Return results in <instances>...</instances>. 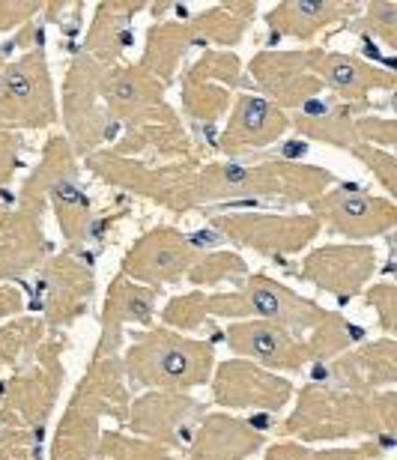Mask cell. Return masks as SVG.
<instances>
[{"mask_svg": "<svg viewBox=\"0 0 397 460\" xmlns=\"http://www.w3.org/2000/svg\"><path fill=\"white\" fill-rule=\"evenodd\" d=\"M397 428V392L383 389L374 394L329 389V385H304L296 410L284 421V430L299 443H322V439H394Z\"/></svg>", "mask_w": 397, "mask_h": 460, "instance_id": "6da1fadb", "label": "cell"}, {"mask_svg": "<svg viewBox=\"0 0 397 460\" xmlns=\"http://www.w3.org/2000/svg\"><path fill=\"white\" fill-rule=\"evenodd\" d=\"M123 374L141 392H189L207 385L216 367V349L200 338H186L177 329L150 326L128 335Z\"/></svg>", "mask_w": 397, "mask_h": 460, "instance_id": "7a4b0ae2", "label": "cell"}, {"mask_svg": "<svg viewBox=\"0 0 397 460\" xmlns=\"http://www.w3.org/2000/svg\"><path fill=\"white\" fill-rule=\"evenodd\" d=\"M101 416H114L119 421L128 416V385L117 356L93 358L90 371L81 376L54 434L51 460H93L101 437Z\"/></svg>", "mask_w": 397, "mask_h": 460, "instance_id": "3957f363", "label": "cell"}, {"mask_svg": "<svg viewBox=\"0 0 397 460\" xmlns=\"http://www.w3.org/2000/svg\"><path fill=\"white\" fill-rule=\"evenodd\" d=\"M331 173L322 168H302L290 162L207 164L191 180V200H227V198H284V204L317 200L329 189Z\"/></svg>", "mask_w": 397, "mask_h": 460, "instance_id": "277c9868", "label": "cell"}, {"mask_svg": "<svg viewBox=\"0 0 397 460\" xmlns=\"http://www.w3.org/2000/svg\"><path fill=\"white\" fill-rule=\"evenodd\" d=\"M60 349L63 344L51 338L49 344L40 347L33 362L18 367V374L4 385V392H0V428L42 437L63 383Z\"/></svg>", "mask_w": 397, "mask_h": 460, "instance_id": "5b68a950", "label": "cell"}, {"mask_svg": "<svg viewBox=\"0 0 397 460\" xmlns=\"http://www.w3.org/2000/svg\"><path fill=\"white\" fill-rule=\"evenodd\" d=\"M203 416L207 403L189 392H144L128 401L126 421L135 437L186 452Z\"/></svg>", "mask_w": 397, "mask_h": 460, "instance_id": "8992f818", "label": "cell"}, {"mask_svg": "<svg viewBox=\"0 0 397 460\" xmlns=\"http://www.w3.org/2000/svg\"><path fill=\"white\" fill-rule=\"evenodd\" d=\"M93 288V266L81 261L75 252L45 257V263L36 270L33 281V308L51 326L75 323L87 311Z\"/></svg>", "mask_w": 397, "mask_h": 460, "instance_id": "52a82bcc", "label": "cell"}, {"mask_svg": "<svg viewBox=\"0 0 397 460\" xmlns=\"http://www.w3.org/2000/svg\"><path fill=\"white\" fill-rule=\"evenodd\" d=\"M311 216L320 227L347 239H374L392 234L397 225V207L392 198H376L358 186H335L311 200Z\"/></svg>", "mask_w": 397, "mask_h": 460, "instance_id": "ba28073f", "label": "cell"}, {"mask_svg": "<svg viewBox=\"0 0 397 460\" xmlns=\"http://www.w3.org/2000/svg\"><path fill=\"white\" fill-rule=\"evenodd\" d=\"M200 254L203 248L191 236L180 234L173 227H155L141 239H135L123 257V263H119V272L137 284L159 290L162 284L186 279Z\"/></svg>", "mask_w": 397, "mask_h": 460, "instance_id": "9c48e42d", "label": "cell"}, {"mask_svg": "<svg viewBox=\"0 0 397 460\" xmlns=\"http://www.w3.org/2000/svg\"><path fill=\"white\" fill-rule=\"evenodd\" d=\"M221 236L236 245L254 248L257 254L281 261V257L299 254L313 236L320 234L317 216H221L212 222Z\"/></svg>", "mask_w": 397, "mask_h": 460, "instance_id": "30bf717a", "label": "cell"}, {"mask_svg": "<svg viewBox=\"0 0 397 460\" xmlns=\"http://www.w3.org/2000/svg\"><path fill=\"white\" fill-rule=\"evenodd\" d=\"M212 401L225 410H260L281 412L293 398V383L275 371L248 362V358H227L212 367Z\"/></svg>", "mask_w": 397, "mask_h": 460, "instance_id": "8fae6325", "label": "cell"}, {"mask_svg": "<svg viewBox=\"0 0 397 460\" xmlns=\"http://www.w3.org/2000/svg\"><path fill=\"white\" fill-rule=\"evenodd\" d=\"M0 117L22 126H49L54 119V93L42 49L0 69Z\"/></svg>", "mask_w": 397, "mask_h": 460, "instance_id": "7c38bea8", "label": "cell"}, {"mask_svg": "<svg viewBox=\"0 0 397 460\" xmlns=\"http://www.w3.org/2000/svg\"><path fill=\"white\" fill-rule=\"evenodd\" d=\"M243 296L245 308H248V317H257V320H269V323L287 329L296 338H308L313 329L322 326L326 320L335 314V311H326L317 302L299 296L293 293L287 284L269 279V275H248L243 281Z\"/></svg>", "mask_w": 397, "mask_h": 460, "instance_id": "4fadbf2b", "label": "cell"}, {"mask_svg": "<svg viewBox=\"0 0 397 460\" xmlns=\"http://www.w3.org/2000/svg\"><path fill=\"white\" fill-rule=\"evenodd\" d=\"M376 272V252L371 245H320L304 254L296 266V279L326 290L340 302L362 293L367 279Z\"/></svg>", "mask_w": 397, "mask_h": 460, "instance_id": "5bb4252c", "label": "cell"}, {"mask_svg": "<svg viewBox=\"0 0 397 460\" xmlns=\"http://www.w3.org/2000/svg\"><path fill=\"white\" fill-rule=\"evenodd\" d=\"M227 347L239 358L266 367V371H290L299 374L311 365V353L304 338H296L287 329L269 323V320H234L225 329Z\"/></svg>", "mask_w": 397, "mask_h": 460, "instance_id": "9a60e30c", "label": "cell"}, {"mask_svg": "<svg viewBox=\"0 0 397 460\" xmlns=\"http://www.w3.org/2000/svg\"><path fill=\"white\" fill-rule=\"evenodd\" d=\"M320 385L344 392L374 394L392 389L397 383V344L394 338H380V341L362 344L356 349L335 356L326 371L317 374Z\"/></svg>", "mask_w": 397, "mask_h": 460, "instance_id": "2e32d148", "label": "cell"}, {"mask_svg": "<svg viewBox=\"0 0 397 460\" xmlns=\"http://www.w3.org/2000/svg\"><path fill=\"white\" fill-rule=\"evenodd\" d=\"M155 296L159 290L126 279L123 272L108 284L105 305L99 320V344L93 358H108L119 353V344L126 338V326L150 329L155 317Z\"/></svg>", "mask_w": 397, "mask_h": 460, "instance_id": "e0dca14e", "label": "cell"}, {"mask_svg": "<svg viewBox=\"0 0 397 460\" xmlns=\"http://www.w3.org/2000/svg\"><path fill=\"white\" fill-rule=\"evenodd\" d=\"M302 58L311 75L322 84V90L329 87L331 93H338L344 99V105L358 102V108H365L367 96L374 90H389L394 84L392 72H383L371 66V63L349 58V54L340 51H308Z\"/></svg>", "mask_w": 397, "mask_h": 460, "instance_id": "ac0fdd59", "label": "cell"}, {"mask_svg": "<svg viewBox=\"0 0 397 460\" xmlns=\"http://www.w3.org/2000/svg\"><path fill=\"white\" fill-rule=\"evenodd\" d=\"M49 257L42 218L36 207H18L0 216V279L15 281L36 272Z\"/></svg>", "mask_w": 397, "mask_h": 460, "instance_id": "d6986e66", "label": "cell"}, {"mask_svg": "<svg viewBox=\"0 0 397 460\" xmlns=\"http://www.w3.org/2000/svg\"><path fill=\"white\" fill-rule=\"evenodd\" d=\"M290 132V117L278 105L263 96L243 93L236 99L225 132H221V153H245L254 146L281 141Z\"/></svg>", "mask_w": 397, "mask_h": 460, "instance_id": "ffe728a7", "label": "cell"}, {"mask_svg": "<svg viewBox=\"0 0 397 460\" xmlns=\"http://www.w3.org/2000/svg\"><path fill=\"white\" fill-rule=\"evenodd\" d=\"M263 430L254 421L212 412L203 416L186 448L189 460H248L263 448Z\"/></svg>", "mask_w": 397, "mask_h": 460, "instance_id": "44dd1931", "label": "cell"}, {"mask_svg": "<svg viewBox=\"0 0 397 460\" xmlns=\"http://www.w3.org/2000/svg\"><path fill=\"white\" fill-rule=\"evenodd\" d=\"M99 93L108 105V117L123 119H146L162 111V87L159 78L150 75L144 66H126L101 72Z\"/></svg>", "mask_w": 397, "mask_h": 460, "instance_id": "7402d4cb", "label": "cell"}, {"mask_svg": "<svg viewBox=\"0 0 397 460\" xmlns=\"http://www.w3.org/2000/svg\"><path fill=\"white\" fill-rule=\"evenodd\" d=\"M251 75L284 108H302L322 93V84L308 72L302 54H257Z\"/></svg>", "mask_w": 397, "mask_h": 460, "instance_id": "603a6c76", "label": "cell"}, {"mask_svg": "<svg viewBox=\"0 0 397 460\" xmlns=\"http://www.w3.org/2000/svg\"><path fill=\"white\" fill-rule=\"evenodd\" d=\"M356 4H322V0H299V4H281L275 6L266 22L278 36H296V40H311L322 27L353 15Z\"/></svg>", "mask_w": 397, "mask_h": 460, "instance_id": "cb8c5ba5", "label": "cell"}, {"mask_svg": "<svg viewBox=\"0 0 397 460\" xmlns=\"http://www.w3.org/2000/svg\"><path fill=\"white\" fill-rule=\"evenodd\" d=\"M290 126H296L302 135L313 137V141H326L331 146H344L353 150L358 144L356 135V119L349 117V105L344 102H322V99H311L302 105V114L290 119Z\"/></svg>", "mask_w": 397, "mask_h": 460, "instance_id": "d4e9b609", "label": "cell"}, {"mask_svg": "<svg viewBox=\"0 0 397 460\" xmlns=\"http://www.w3.org/2000/svg\"><path fill=\"white\" fill-rule=\"evenodd\" d=\"M45 338V320L36 317H13L0 326V365L24 367L40 353Z\"/></svg>", "mask_w": 397, "mask_h": 460, "instance_id": "484cf974", "label": "cell"}, {"mask_svg": "<svg viewBox=\"0 0 397 460\" xmlns=\"http://www.w3.org/2000/svg\"><path fill=\"white\" fill-rule=\"evenodd\" d=\"M186 279L198 288H212V284L221 281H245L248 279V263L230 248H221V252H203L198 257V263L191 266Z\"/></svg>", "mask_w": 397, "mask_h": 460, "instance_id": "4316f807", "label": "cell"}, {"mask_svg": "<svg viewBox=\"0 0 397 460\" xmlns=\"http://www.w3.org/2000/svg\"><path fill=\"white\" fill-rule=\"evenodd\" d=\"M96 455L99 460H171L164 446L150 443V439L117 434V430H105L99 437Z\"/></svg>", "mask_w": 397, "mask_h": 460, "instance_id": "83f0119b", "label": "cell"}, {"mask_svg": "<svg viewBox=\"0 0 397 460\" xmlns=\"http://www.w3.org/2000/svg\"><path fill=\"white\" fill-rule=\"evenodd\" d=\"M207 293H186V296H173L168 305L162 308V323L168 329H180V332H195L207 323Z\"/></svg>", "mask_w": 397, "mask_h": 460, "instance_id": "f1b7e54d", "label": "cell"}, {"mask_svg": "<svg viewBox=\"0 0 397 460\" xmlns=\"http://www.w3.org/2000/svg\"><path fill=\"white\" fill-rule=\"evenodd\" d=\"M367 308H374L376 311V323H380V329L385 332V338H392L394 335V329H397V288L392 281H380V284H374L371 290H367Z\"/></svg>", "mask_w": 397, "mask_h": 460, "instance_id": "f546056e", "label": "cell"}, {"mask_svg": "<svg viewBox=\"0 0 397 460\" xmlns=\"http://www.w3.org/2000/svg\"><path fill=\"white\" fill-rule=\"evenodd\" d=\"M353 155H356V159H362L367 168L374 171V177L385 186L389 198L397 195V182H394L397 162H394V155L389 150H380V146H367V144H356L353 146Z\"/></svg>", "mask_w": 397, "mask_h": 460, "instance_id": "4dcf8cb0", "label": "cell"}, {"mask_svg": "<svg viewBox=\"0 0 397 460\" xmlns=\"http://www.w3.org/2000/svg\"><path fill=\"white\" fill-rule=\"evenodd\" d=\"M392 446V439H367V443L356 448H322V452H304V460H376L385 448Z\"/></svg>", "mask_w": 397, "mask_h": 460, "instance_id": "1f68e13d", "label": "cell"}, {"mask_svg": "<svg viewBox=\"0 0 397 460\" xmlns=\"http://www.w3.org/2000/svg\"><path fill=\"white\" fill-rule=\"evenodd\" d=\"M394 24H397V6L394 4H371L362 27H371L376 36H383L385 42L394 45Z\"/></svg>", "mask_w": 397, "mask_h": 460, "instance_id": "d6a6232c", "label": "cell"}, {"mask_svg": "<svg viewBox=\"0 0 397 460\" xmlns=\"http://www.w3.org/2000/svg\"><path fill=\"white\" fill-rule=\"evenodd\" d=\"M24 308V299L13 284H0V320H9L15 317L18 311Z\"/></svg>", "mask_w": 397, "mask_h": 460, "instance_id": "836d02e7", "label": "cell"}, {"mask_svg": "<svg viewBox=\"0 0 397 460\" xmlns=\"http://www.w3.org/2000/svg\"><path fill=\"white\" fill-rule=\"evenodd\" d=\"M304 452H308L304 443H278L266 452L263 460H304Z\"/></svg>", "mask_w": 397, "mask_h": 460, "instance_id": "e575fe53", "label": "cell"}, {"mask_svg": "<svg viewBox=\"0 0 397 460\" xmlns=\"http://www.w3.org/2000/svg\"><path fill=\"white\" fill-rule=\"evenodd\" d=\"M6 128L0 123V173H6L9 168H13V137L6 135Z\"/></svg>", "mask_w": 397, "mask_h": 460, "instance_id": "d590c367", "label": "cell"}, {"mask_svg": "<svg viewBox=\"0 0 397 460\" xmlns=\"http://www.w3.org/2000/svg\"><path fill=\"white\" fill-rule=\"evenodd\" d=\"M33 460H36V457H33Z\"/></svg>", "mask_w": 397, "mask_h": 460, "instance_id": "8d00e7d4", "label": "cell"}]
</instances>
